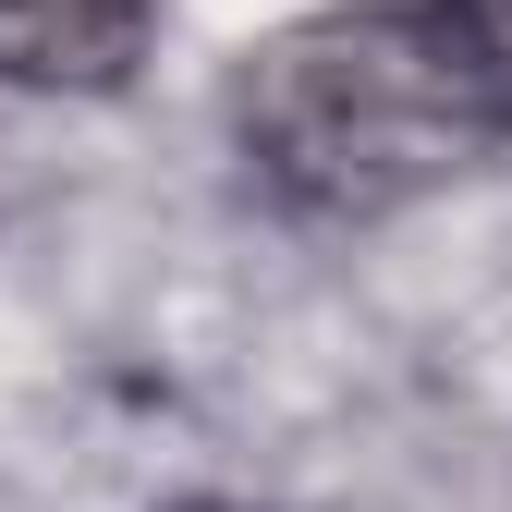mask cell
I'll list each match as a JSON object with an SVG mask.
<instances>
[{
    "mask_svg": "<svg viewBox=\"0 0 512 512\" xmlns=\"http://www.w3.org/2000/svg\"><path fill=\"white\" fill-rule=\"evenodd\" d=\"M232 135L269 196L305 220H391L452 196L512 147V74L464 37L452 0L427 13H305L244 49Z\"/></svg>",
    "mask_w": 512,
    "mask_h": 512,
    "instance_id": "cell-1",
    "label": "cell"
},
{
    "mask_svg": "<svg viewBox=\"0 0 512 512\" xmlns=\"http://www.w3.org/2000/svg\"><path fill=\"white\" fill-rule=\"evenodd\" d=\"M159 0H0V86L25 98H110L147 61Z\"/></svg>",
    "mask_w": 512,
    "mask_h": 512,
    "instance_id": "cell-2",
    "label": "cell"
},
{
    "mask_svg": "<svg viewBox=\"0 0 512 512\" xmlns=\"http://www.w3.org/2000/svg\"><path fill=\"white\" fill-rule=\"evenodd\" d=\"M452 13H464V37H476L500 74H512V0H452Z\"/></svg>",
    "mask_w": 512,
    "mask_h": 512,
    "instance_id": "cell-3",
    "label": "cell"
},
{
    "mask_svg": "<svg viewBox=\"0 0 512 512\" xmlns=\"http://www.w3.org/2000/svg\"><path fill=\"white\" fill-rule=\"evenodd\" d=\"M183 512H256V500H183Z\"/></svg>",
    "mask_w": 512,
    "mask_h": 512,
    "instance_id": "cell-4",
    "label": "cell"
}]
</instances>
